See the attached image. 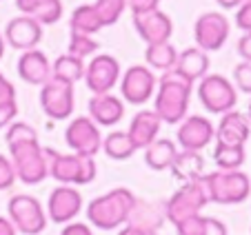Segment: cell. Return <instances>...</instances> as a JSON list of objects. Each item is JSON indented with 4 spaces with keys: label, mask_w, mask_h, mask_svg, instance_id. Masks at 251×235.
I'll return each instance as SVG.
<instances>
[{
    "label": "cell",
    "mask_w": 251,
    "mask_h": 235,
    "mask_svg": "<svg viewBox=\"0 0 251 235\" xmlns=\"http://www.w3.org/2000/svg\"><path fill=\"white\" fill-rule=\"evenodd\" d=\"M209 204V195L207 188H204L202 175L198 180H191V182H185L178 191L171 195L165 202V217L174 224L187 220L191 215H200L204 207Z\"/></svg>",
    "instance_id": "obj_6"
},
{
    "label": "cell",
    "mask_w": 251,
    "mask_h": 235,
    "mask_svg": "<svg viewBox=\"0 0 251 235\" xmlns=\"http://www.w3.org/2000/svg\"><path fill=\"white\" fill-rule=\"evenodd\" d=\"M233 82H236V91L251 95V62H240L233 69Z\"/></svg>",
    "instance_id": "obj_35"
},
{
    "label": "cell",
    "mask_w": 251,
    "mask_h": 235,
    "mask_svg": "<svg viewBox=\"0 0 251 235\" xmlns=\"http://www.w3.org/2000/svg\"><path fill=\"white\" fill-rule=\"evenodd\" d=\"M136 202H138V198L129 188H125V187L111 188L109 193L98 195L96 200L89 202V207H87V220L91 222V226H96L100 231L120 229V226L127 224Z\"/></svg>",
    "instance_id": "obj_2"
},
{
    "label": "cell",
    "mask_w": 251,
    "mask_h": 235,
    "mask_svg": "<svg viewBox=\"0 0 251 235\" xmlns=\"http://www.w3.org/2000/svg\"><path fill=\"white\" fill-rule=\"evenodd\" d=\"M236 24L245 33H251V0H242V5L236 11Z\"/></svg>",
    "instance_id": "obj_38"
},
{
    "label": "cell",
    "mask_w": 251,
    "mask_h": 235,
    "mask_svg": "<svg viewBox=\"0 0 251 235\" xmlns=\"http://www.w3.org/2000/svg\"><path fill=\"white\" fill-rule=\"evenodd\" d=\"M40 107L51 120H67L74 113V107H76L74 85L49 78L40 89Z\"/></svg>",
    "instance_id": "obj_11"
},
{
    "label": "cell",
    "mask_w": 251,
    "mask_h": 235,
    "mask_svg": "<svg viewBox=\"0 0 251 235\" xmlns=\"http://www.w3.org/2000/svg\"><path fill=\"white\" fill-rule=\"evenodd\" d=\"M133 27H136L138 36L142 38V43H147V45L169 43L171 33H174V23L160 9L133 16Z\"/></svg>",
    "instance_id": "obj_17"
},
{
    "label": "cell",
    "mask_w": 251,
    "mask_h": 235,
    "mask_svg": "<svg viewBox=\"0 0 251 235\" xmlns=\"http://www.w3.org/2000/svg\"><path fill=\"white\" fill-rule=\"evenodd\" d=\"M169 171L174 173L176 180H180L185 184V182H191V180H198L200 175H204V160L198 151H178Z\"/></svg>",
    "instance_id": "obj_23"
},
{
    "label": "cell",
    "mask_w": 251,
    "mask_h": 235,
    "mask_svg": "<svg viewBox=\"0 0 251 235\" xmlns=\"http://www.w3.org/2000/svg\"><path fill=\"white\" fill-rule=\"evenodd\" d=\"M16 182V171H14V164H11L9 158L0 153V191H7L11 188Z\"/></svg>",
    "instance_id": "obj_37"
},
{
    "label": "cell",
    "mask_w": 251,
    "mask_h": 235,
    "mask_svg": "<svg viewBox=\"0 0 251 235\" xmlns=\"http://www.w3.org/2000/svg\"><path fill=\"white\" fill-rule=\"evenodd\" d=\"M247 118H249V122H251V100H249V107H247Z\"/></svg>",
    "instance_id": "obj_50"
},
{
    "label": "cell",
    "mask_w": 251,
    "mask_h": 235,
    "mask_svg": "<svg viewBox=\"0 0 251 235\" xmlns=\"http://www.w3.org/2000/svg\"><path fill=\"white\" fill-rule=\"evenodd\" d=\"M89 118L98 127H114L125 118L123 98L114 94H98L89 98Z\"/></svg>",
    "instance_id": "obj_19"
},
{
    "label": "cell",
    "mask_w": 251,
    "mask_h": 235,
    "mask_svg": "<svg viewBox=\"0 0 251 235\" xmlns=\"http://www.w3.org/2000/svg\"><path fill=\"white\" fill-rule=\"evenodd\" d=\"M60 235H94V233H91V229L87 224H82V222H69V224L62 229Z\"/></svg>",
    "instance_id": "obj_45"
},
{
    "label": "cell",
    "mask_w": 251,
    "mask_h": 235,
    "mask_svg": "<svg viewBox=\"0 0 251 235\" xmlns=\"http://www.w3.org/2000/svg\"><path fill=\"white\" fill-rule=\"evenodd\" d=\"M145 60H147L149 69H158V71H171L176 67L178 60V51L171 43H156V45H147L145 51Z\"/></svg>",
    "instance_id": "obj_28"
},
{
    "label": "cell",
    "mask_w": 251,
    "mask_h": 235,
    "mask_svg": "<svg viewBox=\"0 0 251 235\" xmlns=\"http://www.w3.org/2000/svg\"><path fill=\"white\" fill-rule=\"evenodd\" d=\"M69 27H71V31H76V33L94 36V33H98L104 24H102V20H100V16H98V11H96L94 5H80L74 9V14H71Z\"/></svg>",
    "instance_id": "obj_27"
},
{
    "label": "cell",
    "mask_w": 251,
    "mask_h": 235,
    "mask_svg": "<svg viewBox=\"0 0 251 235\" xmlns=\"http://www.w3.org/2000/svg\"><path fill=\"white\" fill-rule=\"evenodd\" d=\"M158 2L160 0H127V7L131 9L133 16H138V14H147V11L158 9Z\"/></svg>",
    "instance_id": "obj_40"
},
{
    "label": "cell",
    "mask_w": 251,
    "mask_h": 235,
    "mask_svg": "<svg viewBox=\"0 0 251 235\" xmlns=\"http://www.w3.org/2000/svg\"><path fill=\"white\" fill-rule=\"evenodd\" d=\"M162 220H165V204H149V202H140L138 200L127 224L145 229V231H158Z\"/></svg>",
    "instance_id": "obj_24"
},
{
    "label": "cell",
    "mask_w": 251,
    "mask_h": 235,
    "mask_svg": "<svg viewBox=\"0 0 251 235\" xmlns=\"http://www.w3.org/2000/svg\"><path fill=\"white\" fill-rule=\"evenodd\" d=\"M7 211H9L11 224L23 235H38L47 226V215L33 195H14L9 200Z\"/></svg>",
    "instance_id": "obj_8"
},
{
    "label": "cell",
    "mask_w": 251,
    "mask_h": 235,
    "mask_svg": "<svg viewBox=\"0 0 251 235\" xmlns=\"http://www.w3.org/2000/svg\"><path fill=\"white\" fill-rule=\"evenodd\" d=\"M156 85L158 80L149 67L133 65L120 78V94H123V100H127L129 104L140 107V104H145L153 95Z\"/></svg>",
    "instance_id": "obj_13"
},
{
    "label": "cell",
    "mask_w": 251,
    "mask_h": 235,
    "mask_svg": "<svg viewBox=\"0 0 251 235\" xmlns=\"http://www.w3.org/2000/svg\"><path fill=\"white\" fill-rule=\"evenodd\" d=\"M160 118L153 113V109H145V111H138L133 116L131 124L127 129V136L131 138L133 146L138 149H147L151 142L158 140V133H160Z\"/></svg>",
    "instance_id": "obj_21"
},
{
    "label": "cell",
    "mask_w": 251,
    "mask_h": 235,
    "mask_svg": "<svg viewBox=\"0 0 251 235\" xmlns=\"http://www.w3.org/2000/svg\"><path fill=\"white\" fill-rule=\"evenodd\" d=\"M178 235H204V215H191L176 224Z\"/></svg>",
    "instance_id": "obj_36"
},
{
    "label": "cell",
    "mask_w": 251,
    "mask_h": 235,
    "mask_svg": "<svg viewBox=\"0 0 251 235\" xmlns=\"http://www.w3.org/2000/svg\"><path fill=\"white\" fill-rule=\"evenodd\" d=\"M18 75L23 78L27 85H40L51 78V62L45 56L40 49H29V51H23V56L18 58Z\"/></svg>",
    "instance_id": "obj_20"
},
{
    "label": "cell",
    "mask_w": 251,
    "mask_h": 235,
    "mask_svg": "<svg viewBox=\"0 0 251 235\" xmlns=\"http://www.w3.org/2000/svg\"><path fill=\"white\" fill-rule=\"evenodd\" d=\"M7 144H14V142H27V140H38V133L29 122H20V120H14V122L7 127Z\"/></svg>",
    "instance_id": "obj_33"
},
{
    "label": "cell",
    "mask_w": 251,
    "mask_h": 235,
    "mask_svg": "<svg viewBox=\"0 0 251 235\" xmlns=\"http://www.w3.org/2000/svg\"><path fill=\"white\" fill-rule=\"evenodd\" d=\"M85 60L65 53V56L56 58V62L51 65V78L67 82V85H76L78 80L85 78Z\"/></svg>",
    "instance_id": "obj_26"
},
{
    "label": "cell",
    "mask_w": 251,
    "mask_h": 235,
    "mask_svg": "<svg viewBox=\"0 0 251 235\" xmlns=\"http://www.w3.org/2000/svg\"><path fill=\"white\" fill-rule=\"evenodd\" d=\"M40 40H43V24L31 16H18V18L7 23L5 43H9L18 51L36 49Z\"/></svg>",
    "instance_id": "obj_16"
},
{
    "label": "cell",
    "mask_w": 251,
    "mask_h": 235,
    "mask_svg": "<svg viewBox=\"0 0 251 235\" xmlns=\"http://www.w3.org/2000/svg\"><path fill=\"white\" fill-rule=\"evenodd\" d=\"M194 85L176 73L174 69L165 71L158 80L156 102H153V113L160 118L165 124H180L187 118L189 109V95Z\"/></svg>",
    "instance_id": "obj_1"
},
{
    "label": "cell",
    "mask_w": 251,
    "mask_h": 235,
    "mask_svg": "<svg viewBox=\"0 0 251 235\" xmlns=\"http://www.w3.org/2000/svg\"><path fill=\"white\" fill-rule=\"evenodd\" d=\"M94 7L98 11L102 24L109 27V24H116L120 20L123 11L127 9V0H96Z\"/></svg>",
    "instance_id": "obj_31"
},
{
    "label": "cell",
    "mask_w": 251,
    "mask_h": 235,
    "mask_svg": "<svg viewBox=\"0 0 251 235\" xmlns=\"http://www.w3.org/2000/svg\"><path fill=\"white\" fill-rule=\"evenodd\" d=\"M198 98L209 113H225L233 111L238 104V91L231 80L220 73H207L198 82Z\"/></svg>",
    "instance_id": "obj_7"
},
{
    "label": "cell",
    "mask_w": 251,
    "mask_h": 235,
    "mask_svg": "<svg viewBox=\"0 0 251 235\" xmlns=\"http://www.w3.org/2000/svg\"><path fill=\"white\" fill-rule=\"evenodd\" d=\"M238 53L242 62H251V33H242V38L238 40Z\"/></svg>",
    "instance_id": "obj_44"
},
{
    "label": "cell",
    "mask_w": 251,
    "mask_h": 235,
    "mask_svg": "<svg viewBox=\"0 0 251 235\" xmlns=\"http://www.w3.org/2000/svg\"><path fill=\"white\" fill-rule=\"evenodd\" d=\"M204 235H227V226H225V222H220L218 217L204 215Z\"/></svg>",
    "instance_id": "obj_42"
},
{
    "label": "cell",
    "mask_w": 251,
    "mask_h": 235,
    "mask_svg": "<svg viewBox=\"0 0 251 235\" xmlns=\"http://www.w3.org/2000/svg\"><path fill=\"white\" fill-rule=\"evenodd\" d=\"M102 151L111 160H127L136 153V146L127 131H111L107 138H102Z\"/></svg>",
    "instance_id": "obj_29"
},
{
    "label": "cell",
    "mask_w": 251,
    "mask_h": 235,
    "mask_svg": "<svg viewBox=\"0 0 251 235\" xmlns=\"http://www.w3.org/2000/svg\"><path fill=\"white\" fill-rule=\"evenodd\" d=\"M245 158V146L216 144V149H213V160H216L220 171H240Z\"/></svg>",
    "instance_id": "obj_30"
},
{
    "label": "cell",
    "mask_w": 251,
    "mask_h": 235,
    "mask_svg": "<svg viewBox=\"0 0 251 235\" xmlns=\"http://www.w3.org/2000/svg\"><path fill=\"white\" fill-rule=\"evenodd\" d=\"M31 18H36L40 24H53V23H58V20L62 18V2H60V0H51V2H47L43 9L36 11Z\"/></svg>",
    "instance_id": "obj_34"
},
{
    "label": "cell",
    "mask_w": 251,
    "mask_h": 235,
    "mask_svg": "<svg viewBox=\"0 0 251 235\" xmlns=\"http://www.w3.org/2000/svg\"><path fill=\"white\" fill-rule=\"evenodd\" d=\"M18 116V102H2L0 104V129L2 127H9L11 122L16 120Z\"/></svg>",
    "instance_id": "obj_39"
},
{
    "label": "cell",
    "mask_w": 251,
    "mask_h": 235,
    "mask_svg": "<svg viewBox=\"0 0 251 235\" xmlns=\"http://www.w3.org/2000/svg\"><path fill=\"white\" fill-rule=\"evenodd\" d=\"M176 153H178V146L174 142L167 138H158L145 149V164L153 171H167L174 162Z\"/></svg>",
    "instance_id": "obj_25"
},
{
    "label": "cell",
    "mask_w": 251,
    "mask_h": 235,
    "mask_svg": "<svg viewBox=\"0 0 251 235\" xmlns=\"http://www.w3.org/2000/svg\"><path fill=\"white\" fill-rule=\"evenodd\" d=\"M231 24L218 11H207L202 14L194 24V38H196V47L202 49L204 53L209 51H218L223 49V45L227 43Z\"/></svg>",
    "instance_id": "obj_10"
},
{
    "label": "cell",
    "mask_w": 251,
    "mask_h": 235,
    "mask_svg": "<svg viewBox=\"0 0 251 235\" xmlns=\"http://www.w3.org/2000/svg\"><path fill=\"white\" fill-rule=\"evenodd\" d=\"M11 164L16 171V180L25 184H40L49 175L47 149L40 146L38 140L14 142L9 144Z\"/></svg>",
    "instance_id": "obj_3"
},
{
    "label": "cell",
    "mask_w": 251,
    "mask_h": 235,
    "mask_svg": "<svg viewBox=\"0 0 251 235\" xmlns=\"http://www.w3.org/2000/svg\"><path fill=\"white\" fill-rule=\"evenodd\" d=\"M47 2H51V0H16V7L20 9L23 16H33L38 9H43Z\"/></svg>",
    "instance_id": "obj_41"
},
{
    "label": "cell",
    "mask_w": 251,
    "mask_h": 235,
    "mask_svg": "<svg viewBox=\"0 0 251 235\" xmlns=\"http://www.w3.org/2000/svg\"><path fill=\"white\" fill-rule=\"evenodd\" d=\"M65 142L74 153L94 158V155L102 149L100 127L91 120L89 116H78V118H74V120L69 122V127H67Z\"/></svg>",
    "instance_id": "obj_9"
},
{
    "label": "cell",
    "mask_w": 251,
    "mask_h": 235,
    "mask_svg": "<svg viewBox=\"0 0 251 235\" xmlns=\"http://www.w3.org/2000/svg\"><path fill=\"white\" fill-rule=\"evenodd\" d=\"M16 100V89L9 80H7L5 75L0 73V104L2 102H14Z\"/></svg>",
    "instance_id": "obj_43"
},
{
    "label": "cell",
    "mask_w": 251,
    "mask_h": 235,
    "mask_svg": "<svg viewBox=\"0 0 251 235\" xmlns=\"http://www.w3.org/2000/svg\"><path fill=\"white\" fill-rule=\"evenodd\" d=\"M49 160V175L58 180L60 184L74 187V184H89L96 180V160L89 155L78 153H58L53 149H47Z\"/></svg>",
    "instance_id": "obj_4"
},
{
    "label": "cell",
    "mask_w": 251,
    "mask_h": 235,
    "mask_svg": "<svg viewBox=\"0 0 251 235\" xmlns=\"http://www.w3.org/2000/svg\"><path fill=\"white\" fill-rule=\"evenodd\" d=\"M5 47H7V43H5V36L0 33V58L5 56Z\"/></svg>",
    "instance_id": "obj_49"
},
{
    "label": "cell",
    "mask_w": 251,
    "mask_h": 235,
    "mask_svg": "<svg viewBox=\"0 0 251 235\" xmlns=\"http://www.w3.org/2000/svg\"><path fill=\"white\" fill-rule=\"evenodd\" d=\"M209 202L240 204L251 195V180L242 171H213L202 175Z\"/></svg>",
    "instance_id": "obj_5"
},
{
    "label": "cell",
    "mask_w": 251,
    "mask_h": 235,
    "mask_svg": "<svg viewBox=\"0 0 251 235\" xmlns=\"http://www.w3.org/2000/svg\"><path fill=\"white\" fill-rule=\"evenodd\" d=\"M223 9H238L242 5V0H216Z\"/></svg>",
    "instance_id": "obj_48"
},
{
    "label": "cell",
    "mask_w": 251,
    "mask_h": 235,
    "mask_svg": "<svg viewBox=\"0 0 251 235\" xmlns=\"http://www.w3.org/2000/svg\"><path fill=\"white\" fill-rule=\"evenodd\" d=\"M251 136V122L247 113L240 111H229L223 116L218 129H216V144H227V146H245Z\"/></svg>",
    "instance_id": "obj_18"
},
{
    "label": "cell",
    "mask_w": 251,
    "mask_h": 235,
    "mask_svg": "<svg viewBox=\"0 0 251 235\" xmlns=\"http://www.w3.org/2000/svg\"><path fill=\"white\" fill-rule=\"evenodd\" d=\"M80 209H82V195L74 187L60 184V187H56L49 193L47 215L56 224H69L80 213Z\"/></svg>",
    "instance_id": "obj_15"
},
{
    "label": "cell",
    "mask_w": 251,
    "mask_h": 235,
    "mask_svg": "<svg viewBox=\"0 0 251 235\" xmlns=\"http://www.w3.org/2000/svg\"><path fill=\"white\" fill-rule=\"evenodd\" d=\"M0 235H18V231H16V226L11 224L9 217L0 215Z\"/></svg>",
    "instance_id": "obj_46"
},
{
    "label": "cell",
    "mask_w": 251,
    "mask_h": 235,
    "mask_svg": "<svg viewBox=\"0 0 251 235\" xmlns=\"http://www.w3.org/2000/svg\"><path fill=\"white\" fill-rule=\"evenodd\" d=\"M118 235H147V231L145 229H138V226H123V229H120V233Z\"/></svg>",
    "instance_id": "obj_47"
},
{
    "label": "cell",
    "mask_w": 251,
    "mask_h": 235,
    "mask_svg": "<svg viewBox=\"0 0 251 235\" xmlns=\"http://www.w3.org/2000/svg\"><path fill=\"white\" fill-rule=\"evenodd\" d=\"M96 49H98V43H96L91 36H85V33L71 31V36H69V47H67V53H69V56L85 60L87 56L96 53Z\"/></svg>",
    "instance_id": "obj_32"
},
{
    "label": "cell",
    "mask_w": 251,
    "mask_h": 235,
    "mask_svg": "<svg viewBox=\"0 0 251 235\" xmlns=\"http://www.w3.org/2000/svg\"><path fill=\"white\" fill-rule=\"evenodd\" d=\"M213 138H216V127L204 116L185 118L176 131V140L182 151H198L200 153L207 144H211Z\"/></svg>",
    "instance_id": "obj_14"
},
{
    "label": "cell",
    "mask_w": 251,
    "mask_h": 235,
    "mask_svg": "<svg viewBox=\"0 0 251 235\" xmlns=\"http://www.w3.org/2000/svg\"><path fill=\"white\" fill-rule=\"evenodd\" d=\"M120 75V62L116 60L109 53H102V56H94L91 62L85 67V82L87 89L94 95L98 94H111L116 85H118Z\"/></svg>",
    "instance_id": "obj_12"
},
{
    "label": "cell",
    "mask_w": 251,
    "mask_h": 235,
    "mask_svg": "<svg viewBox=\"0 0 251 235\" xmlns=\"http://www.w3.org/2000/svg\"><path fill=\"white\" fill-rule=\"evenodd\" d=\"M174 71L180 78H185L187 82L196 85L198 80H202L204 75L209 73V56L198 47H189L185 51L178 53Z\"/></svg>",
    "instance_id": "obj_22"
}]
</instances>
